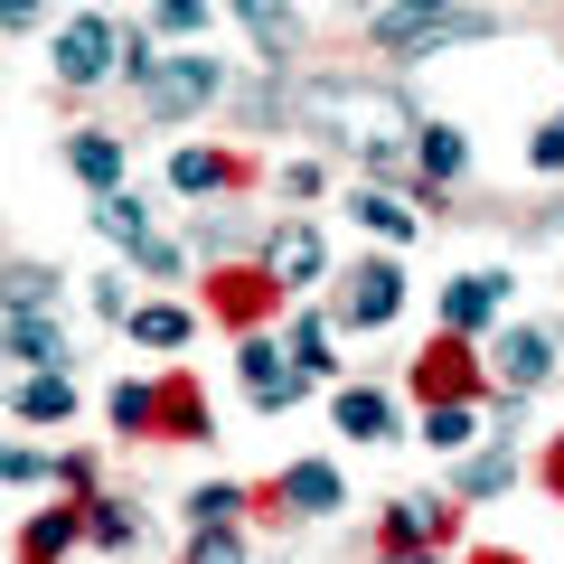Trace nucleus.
Returning a JSON list of instances; mask_svg holds the SVG:
<instances>
[{"mask_svg":"<svg viewBox=\"0 0 564 564\" xmlns=\"http://www.w3.org/2000/svg\"><path fill=\"white\" fill-rule=\"evenodd\" d=\"M311 113H321L339 141H358V151H395V132H423L386 85H348V76L339 85H311Z\"/></svg>","mask_w":564,"mask_h":564,"instance_id":"nucleus-1","label":"nucleus"},{"mask_svg":"<svg viewBox=\"0 0 564 564\" xmlns=\"http://www.w3.org/2000/svg\"><path fill=\"white\" fill-rule=\"evenodd\" d=\"M47 66H57V85H104L122 66V29L104 20V10H76V20L47 39Z\"/></svg>","mask_w":564,"mask_h":564,"instance_id":"nucleus-2","label":"nucleus"},{"mask_svg":"<svg viewBox=\"0 0 564 564\" xmlns=\"http://www.w3.org/2000/svg\"><path fill=\"white\" fill-rule=\"evenodd\" d=\"M217 85H226L217 57H161L132 95H141V113H151V122H180V113H198V104H217Z\"/></svg>","mask_w":564,"mask_h":564,"instance_id":"nucleus-3","label":"nucleus"},{"mask_svg":"<svg viewBox=\"0 0 564 564\" xmlns=\"http://www.w3.org/2000/svg\"><path fill=\"white\" fill-rule=\"evenodd\" d=\"M395 311H404L395 254H367V263H348V273H339V329H386Z\"/></svg>","mask_w":564,"mask_h":564,"instance_id":"nucleus-4","label":"nucleus"},{"mask_svg":"<svg viewBox=\"0 0 564 564\" xmlns=\"http://www.w3.org/2000/svg\"><path fill=\"white\" fill-rule=\"evenodd\" d=\"M462 39H499L489 10H386L377 47H462Z\"/></svg>","mask_w":564,"mask_h":564,"instance_id":"nucleus-5","label":"nucleus"},{"mask_svg":"<svg viewBox=\"0 0 564 564\" xmlns=\"http://www.w3.org/2000/svg\"><path fill=\"white\" fill-rule=\"evenodd\" d=\"M545 377H555V329H499V339H489V386H499L508 404H527Z\"/></svg>","mask_w":564,"mask_h":564,"instance_id":"nucleus-6","label":"nucleus"},{"mask_svg":"<svg viewBox=\"0 0 564 564\" xmlns=\"http://www.w3.org/2000/svg\"><path fill=\"white\" fill-rule=\"evenodd\" d=\"M236 367H245V395H254L263 414H282V404L311 386V377H302V358H292L282 339H245V348H236Z\"/></svg>","mask_w":564,"mask_h":564,"instance_id":"nucleus-7","label":"nucleus"},{"mask_svg":"<svg viewBox=\"0 0 564 564\" xmlns=\"http://www.w3.org/2000/svg\"><path fill=\"white\" fill-rule=\"evenodd\" d=\"M263 273H273L282 292H311V282L329 273V245H321V226H273V236H263Z\"/></svg>","mask_w":564,"mask_h":564,"instance_id":"nucleus-8","label":"nucleus"},{"mask_svg":"<svg viewBox=\"0 0 564 564\" xmlns=\"http://www.w3.org/2000/svg\"><path fill=\"white\" fill-rule=\"evenodd\" d=\"M499 311H508V273H462V282H443V329H452V339H480Z\"/></svg>","mask_w":564,"mask_h":564,"instance_id":"nucleus-9","label":"nucleus"},{"mask_svg":"<svg viewBox=\"0 0 564 564\" xmlns=\"http://www.w3.org/2000/svg\"><path fill=\"white\" fill-rule=\"evenodd\" d=\"M66 414H76V377H66V367H29V386L10 395V423L39 433V423H66Z\"/></svg>","mask_w":564,"mask_h":564,"instance_id":"nucleus-10","label":"nucleus"},{"mask_svg":"<svg viewBox=\"0 0 564 564\" xmlns=\"http://www.w3.org/2000/svg\"><path fill=\"white\" fill-rule=\"evenodd\" d=\"M273 499H282V508H302V518H339L348 489H339V470H329V462H292V470L273 480Z\"/></svg>","mask_w":564,"mask_h":564,"instance_id":"nucleus-11","label":"nucleus"},{"mask_svg":"<svg viewBox=\"0 0 564 564\" xmlns=\"http://www.w3.org/2000/svg\"><path fill=\"white\" fill-rule=\"evenodd\" d=\"M217 414H207V386L198 377H161V443H207Z\"/></svg>","mask_w":564,"mask_h":564,"instance_id":"nucleus-12","label":"nucleus"},{"mask_svg":"<svg viewBox=\"0 0 564 564\" xmlns=\"http://www.w3.org/2000/svg\"><path fill=\"white\" fill-rule=\"evenodd\" d=\"M236 20H245V39H254V57H263V66H282L292 47H302V20H292V0H236Z\"/></svg>","mask_w":564,"mask_h":564,"instance_id":"nucleus-13","label":"nucleus"},{"mask_svg":"<svg viewBox=\"0 0 564 564\" xmlns=\"http://www.w3.org/2000/svg\"><path fill=\"white\" fill-rule=\"evenodd\" d=\"M122 161H132L122 132H76V141H66V170H76L95 198H113V188H122Z\"/></svg>","mask_w":564,"mask_h":564,"instance_id":"nucleus-14","label":"nucleus"},{"mask_svg":"<svg viewBox=\"0 0 564 564\" xmlns=\"http://www.w3.org/2000/svg\"><path fill=\"white\" fill-rule=\"evenodd\" d=\"M76 536H95V527H85V508H39V518L20 527V564H57Z\"/></svg>","mask_w":564,"mask_h":564,"instance_id":"nucleus-15","label":"nucleus"},{"mask_svg":"<svg viewBox=\"0 0 564 564\" xmlns=\"http://www.w3.org/2000/svg\"><path fill=\"white\" fill-rule=\"evenodd\" d=\"M414 443L470 452V443H480V404H470V395H433V404H423V433H414Z\"/></svg>","mask_w":564,"mask_h":564,"instance_id":"nucleus-16","label":"nucleus"},{"mask_svg":"<svg viewBox=\"0 0 564 564\" xmlns=\"http://www.w3.org/2000/svg\"><path fill=\"white\" fill-rule=\"evenodd\" d=\"M170 188H180V198H226V188H236V161L188 141V151H170Z\"/></svg>","mask_w":564,"mask_h":564,"instance_id":"nucleus-17","label":"nucleus"},{"mask_svg":"<svg viewBox=\"0 0 564 564\" xmlns=\"http://www.w3.org/2000/svg\"><path fill=\"white\" fill-rule=\"evenodd\" d=\"M452 508L443 499H386V545H443Z\"/></svg>","mask_w":564,"mask_h":564,"instance_id":"nucleus-18","label":"nucleus"},{"mask_svg":"<svg viewBox=\"0 0 564 564\" xmlns=\"http://www.w3.org/2000/svg\"><path fill=\"white\" fill-rule=\"evenodd\" d=\"M414 170H423L433 188H443V180H462V170H470V141L452 132V122H423V132H414Z\"/></svg>","mask_w":564,"mask_h":564,"instance_id":"nucleus-19","label":"nucleus"},{"mask_svg":"<svg viewBox=\"0 0 564 564\" xmlns=\"http://www.w3.org/2000/svg\"><path fill=\"white\" fill-rule=\"evenodd\" d=\"M329 414H339V433H358V443H386V433H395V404H386L377 386H339Z\"/></svg>","mask_w":564,"mask_h":564,"instance_id":"nucleus-20","label":"nucleus"},{"mask_svg":"<svg viewBox=\"0 0 564 564\" xmlns=\"http://www.w3.org/2000/svg\"><path fill=\"white\" fill-rule=\"evenodd\" d=\"M10 358H20V367H57L66 358V329L47 321V311H10Z\"/></svg>","mask_w":564,"mask_h":564,"instance_id":"nucleus-21","label":"nucleus"},{"mask_svg":"<svg viewBox=\"0 0 564 564\" xmlns=\"http://www.w3.org/2000/svg\"><path fill=\"white\" fill-rule=\"evenodd\" d=\"M104 414H113V433H161V386L122 377L113 395H104Z\"/></svg>","mask_w":564,"mask_h":564,"instance_id":"nucleus-22","label":"nucleus"},{"mask_svg":"<svg viewBox=\"0 0 564 564\" xmlns=\"http://www.w3.org/2000/svg\"><path fill=\"white\" fill-rule=\"evenodd\" d=\"M95 226H104V236H113V245H132V254H141V245H151V207H141L132 188H113V198H95Z\"/></svg>","mask_w":564,"mask_h":564,"instance_id":"nucleus-23","label":"nucleus"},{"mask_svg":"<svg viewBox=\"0 0 564 564\" xmlns=\"http://www.w3.org/2000/svg\"><path fill=\"white\" fill-rule=\"evenodd\" d=\"M358 226H367V236H386V245H404V236H414V207H404L395 198V188H367V198H358Z\"/></svg>","mask_w":564,"mask_h":564,"instance_id":"nucleus-24","label":"nucleus"},{"mask_svg":"<svg viewBox=\"0 0 564 564\" xmlns=\"http://www.w3.org/2000/svg\"><path fill=\"white\" fill-rule=\"evenodd\" d=\"M508 480H518V452H508V443H499V452H470V462H462V499H499Z\"/></svg>","mask_w":564,"mask_h":564,"instance_id":"nucleus-25","label":"nucleus"},{"mask_svg":"<svg viewBox=\"0 0 564 564\" xmlns=\"http://www.w3.org/2000/svg\"><path fill=\"white\" fill-rule=\"evenodd\" d=\"M122 329H132L141 348H188V311H170V302H141Z\"/></svg>","mask_w":564,"mask_h":564,"instance_id":"nucleus-26","label":"nucleus"},{"mask_svg":"<svg viewBox=\"0 0 564 564\" xmlns=\"http://www.w3.org/2000/svg\"><path fill=\"white\" fill-rule=\"evenodd\" d=\"M85 527H95V545H132L141 536V508L132 499H85Z\"/></svg>","mask_w":564,"mask_h":564,"instance_id":"nucleus-27","label":"nucleus"},{"mask_svg":"<svg viewBox=\"0 0 564 564\" xmlns=\"http://www.w3.org/2000/svg\"><path fill=\"white\" fill-rule=\"evenodd\" d=\"M292 358H302V377H339V358H329V321H292Z\"/></svg>","mask_w":564,"mask_h":564,"instance_id":"nucleus-28","label":"nucleus"},{"mask_svg":"<svg viewBox=\"0 0 564 564\" xmlns=\"http://www.w3.org/2000/svg\"><path fill=\"white\" fill-rule=\"evenodd\" d=\"M47 302H57V273H47V263H10V311H47Z\"/></svg>","mask_w":564,"mask_h":564,"instance_id":"nucleus-29","label":"nucleus"},{"mask_svg":"<svg viewBox=\"0 0 564 564\" xmlns=\"http://www.w3.org/2000/svg\"><path fill=\"white\" fill-rule=\"evenodd\" d=\"M0 480H10V489H47V480H66V462H47V452L10 443V462H0Z\"/></svg>","mask_w":564,"mask_h":564,"instance_id":"nucleus-30","label":"nucleus"},{"mask_svg":"<svg viewBox=\"0 0 564 564\" xmlns=\"http://www.w3.org/2000/svg\"><path fill=\"white\" fill-rule=\"evenodd\" d=\"M236 518H245V489H226V480L188 499V527H236Z\"/></svg>","mask_w":564,"mask_h":564,"instance_id":"nucleus-31","label":"nucleus"},{"mask_svg":"<svg viewBox=\"0 0 564 564\" xmlns=\"http://www.w3.org/2000/svg\"><path fill=\"white\" fill-rule=\"evenodd\" d=\"M151 29H161V39H207V0H161Z\"/></svg>","mask_w":564,"mask_h":564,"instance_id":"nucleus-32","label":"nucleus"},{"mask_svg":"<svg viewBox=\"0 0 564 564\" xmlns=\"http://www.w3.org/2000/svg\"><path fill=\"white\" fill-rule=\"evenodd\" d=\"M188 564H245V536L236 527H198L188 536Z\"/></svg>","mask_w":564,"mask_h":564,"instance_id":"nucleus-33","label":"nucleus"},{"mask_svg":"<svg viewBox=\"0 0 564 564\" xmlns=\"http://www.w3.org/2000/svg\"><path fill=\"white\" fill-rule=\"evenodd\" d=\"M527 161H536V170H564V113H545V122H536V141H527Z\"/></svg>","mask_w":564,"mask_h":564,"instance_id":"nucleus-34","label":"nucleus"},{"mask_svg":"<svg viewBox=\"0 0 564 564\" xmlns=\"http://www.w3.org/2000/svg\"><path fill=\"white\" fill-rule=\"evenodd\" d=\"M377 564H443V555H433V545H386Z\"/></svg>","mask_w":564,"mask_h":564,"instance_id":"nucleus-35","label":"nucleus"},{"mask_svg":"<svg viewBox=\"0 0 564 564\" xmlns=\"http://www.w3.org/2000/svg\"><path fill=\"white\" fill-rule=\"evenodd\" d=\"M0 10H10V29H39V10H47V0H0Z\"/></svg>","mask_w":564,"mask_h":564,"instance_id":"nucleus-36","label":"nucleus"},{"mask_svg":"<svg viewBox=\"0 0 564 564\" xmlns=\"http://www.w3.org/2000/svg\"><path fill=\"white\" fill-rule=\"evenodd\" d=\"M395 10H462V0H395Z\"/></svg>","mask_w":564,"mask_h":564,"instance_id":"nucleus-37","label":"nucleus"},{"mask_svg":"<svg viewBox=\"0 0 564 564\" xmlns=\"http://www.w3.org/2000/svg\"><path fill=\"white\" fill-rule=\"evenodd\" d=\"M480 564H518V555H480Z\"/></svg>","mask_w":564,"mask_h":564,"instance_id":"nucleus-38","label":"nucleus"}]
</instances>
